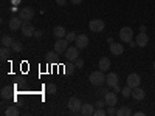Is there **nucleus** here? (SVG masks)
<instances>
[{
    "mask_svg": "<svg viewBox=\"0 0 155 116\" xmlns=\"http://www.w3.org/2000/svg\"><path fill=\"white\" fill-rule=\"evenodd\" d=\"M68 108H70L71 113H79L81 108H82V101H81L79 98H76V96L70 98V101H68Z\"/></svg>",
    "mask_w": 155,
    "mask_h": 116,
    "instance_id": "7ed1b4c3",
    "label": "nucleus"
},
{
    "mask_svg": "<svg viewBox=\"0 0 155 116\" xmlns=\"http://www.w3.org/2000/svg\"><path fill=\"white\" fill-rule=\"evenodd\" d=\"M126 82H127V85L130 87V88H135V87H140L141 77H140V74H137V73H130V74L127 76Z\"/></svg>",
    "mask_w": 155,
    "mask_h": 116,
    "instance_id": "423d86ee",
    "label": "nucleus"
},
{
    "mask_svg": "<svg viewBox=\"0 0 155 116\" xmlns=\"http://www.w3.org/2000/svg\"><path fill=\"white\" fill-rule=\"evenodd\" d=\"M88 28L92 30L93 33H102L104 28H106V23H104V20H101V19H93V20H90Z\"/></svg>",
    "mask_w": 155,
    "mask_h": 116,
    "instance_id": "f03ea898",
    "label": "nucleus"
},
{
    "mask_svg": "<svg viewBox=\"0 0 155 116\" xmlns=\"http://www.w3.org/2000/svg\"><path fill=\"white\" fill-rule=\"evenodd\" d=\"M121 95H123L124 98H130V96H132V88L129 87V85H126L124 88H121Z\"/></svg>",
    "mask_w": 155,
    "mask_h": 116,
    "instance_id": "393cba45",
    "label": "nucleus"
},
{
    "mask_svg": "<svg viewBox=\"0 0 155 116\" xmlns=\"http://www.w3.org/2000/svg\"><path fill=\"white\" fill-rule=\"evenodd\" d=\"M65 57H67V60L74 62L78 57H79V48L78 47H68L67 51H65Z\"/></svg>",
    "mask_w": 155,
    "mask_h": 116,
    "instance_id": "0eeeda50",
    "label": "nucleus"
},
{
    "mask_svg": "<svg viewBox=\"0 0 155 116\" xmlns=\"http://www.w3.org/2000/svg\"><path fill=\"white\" fill-rule=\"evenodd\" d=\"M11 51H12L11 48H8V47H3V45H2V50H0V57H2V60H5V59L11 54Z\"/></svg>",
    "mask_w": 155,
    "mask_h": 116,
    "instance_id": "5701e85b",
    "label": "nucleus"
},
{
    "mask_svg": "<svg viewBox=\"0 0 155 116\" xmlns=\"http://www.w3.org/2000/svg\"><path fill=\"white\" fill-rule=\"evenodd\" d=\"M106 84L109 85V88L112 87H115V85H118V74L116 73H109L107 76H106Z\"/></svg>",
    "mask_w": 155,
    "mask_h": 116,
    "instance_id": "4468645a",
    "label": "nucleus"
},
{
    "mask_svg": "<svg viewBox=\"0 0 155 116\" xmlns=\"http://www.w3.org/2000/svg\"><path fill=\"white\" fill-rule=\"evenodd\" d=\"M104 101H106L107 105H116V102H118V96H116V93H113V92H109L104 96Z\"/></svg>",
    "mask_w": 155,
    "mask_h": 116,
    "instance_id": "f3484780",
    "label": "nucleus"
},
{
    "mask_svg": "<svg viewBox=\"0 0 155 116\" xmlns=\"http://www.w3.org/2000/svg\"><path fill=\"white\" fill-rule=\"evenodd\" d=\"M113 88H115V92H121V88H120V85H115Z\"/></svg>",
    "mask_w": 155,
    "mask_h": 116,
    "instance_id": "79ce46f5",
    "label": "nucleus"
},
{
    "mask_svg": "<svg viewBox=\"0 0 155 116\" xmlns=\"http://www.w3.org/2000/svg\"><path fill=\"white\" fill-rule=\"evenodd\" d=\"M45 92H47L48 95H54V93H56V85H54V84H47V85H45Z\"/></svg>",
    "mask_w": 155,
    "mask_h": 116,
    "instance_id": "a878e982",
    "label": "nucleus"
},
{
    "mask_svg": "<svg viewBox=\"0 0 155 116\" xmlns=\"http://www.w3.org/2000/svg\"><path fill=\"white\" fill-rule=\"evenodd\" d=\"M107 42H110V44H113V37H112V36H109V37H107Z\"/></svg>",
    "mask_w": 155,
    "mask_h": 116,
    "instance_id": "a19ab883",
    "label": "nucleus"
},
{
    "mask_svg": "<svg viewBox=\"0 0 155 116\" xmlns=\"http://www.w3.org/2000/svg\"><path fill=\"white\" fill-rule=\"evenodd\" d=\"M20 30H22V34H23L25 37H30V36H34V33H36V28L33 27V25H30V20H25Z\"/></svg>",
    "mask_w": 155,
    "mask_h": 116,
    "instance_id": "6e6552de",
    "label": "nucleus"
},
{
    "mask_svg": "<svg viewBox=\"0 0 155 116\" xmlns=\"http://www.w3.org/2000/svg\"><path fill=\"white\" fill-rule=\"evenodd\" d=\"M34 36H36V37H42V31H37V30H36Z\"/></svg>",
    "mask_w": 155,
    "mask_h": 116,
    "instance_id": "e433bc0d",
    "label": "nucleus"
},
{
    "mask_svg": "<svg viewBox=\"0 0 155 116\" xmlns=\"http://www.w3.org/2000/svg\"><path fill=\"white\" fill-rule=\"evenodd\" d=\"M74 65H76V68H82V67H84V60H82L81 57H78V59L74 60Z\"/></svg>",
    "mask_w": 155,
    "mask_h": 116,
    "instance_id": "c756f323",
    "label": "nucleus"
},
{
    "mask_svg": "<svg viewBox=\"0 0 155 116\" xmlns=\"http://www.w3.org/2000/svg\"><path fill=\"white\" fill-rule=\"evenodd\" d=\"M132 98L137 101H143L146 98V92L141 87H135V88H132Z\"/></svg>",
    "mask_w": 155,
    "mask_h": 116,
    "instance_id": "ddd939ff",
    "label": "nucleus"
},
{
    "mask_svg": "<svg viewBox=\"0 0 155 116\" xmlns=\"http://www.w3.org/2000/svg\"><path fill=\"white\" fill-rule=\"evenodd\" d=\"M137 45L138 47H146L147 44H149V36L146 34V33H140L138 36H137Z\"/></svg>",
    "mask_w": 155,
    "mask_h": 116,
    "instance_id": "2eb2a0df",
    "label": "nucleus"
},
{
    "mask_svg": "<svg viewBox=\"0 0 155 116\" xmlns=\"http://www.w3.org/2000/svg\"><path fill=\"white\" fill-rule=\"evenodd\" d=\"M20 17L22 20H31L34 17V9L31 6H25L20 9Z\"/></svg>",
    "mask_w": 155,
    "mask_h": 116,
    "instance_id": "9b49d317",
    "label": "nucleus"
},
{
    "mask_svg": "<svg viewBox=\"0 0 155 116\" xmlns=\"http://www.w3.org/2000/svg\"><path fill=\"white\" fill-rule=\"evenodd\" d=\"M68 40L65 37H62V39H58L56 40V44H54V51L58 54H62V53H65L67 51V48H68Z\"/></svg>",
    "mask_w": 155,
    "mask_h": 116,
    "instance_id": "20e7f679",
    "label": "nucleus"
},
{
    "mask_svg": "<svg viewBox=\"0 0 155 116\" xmlns=\"http://www.w3.org/2000/svg\"><path fill=\"white\" fill-rule=\"evenodd\" d=\"M107 114V110H104V108H96L95 110V116H106Z\"/></svg>",
    "mask_w": 155,
    "mask_h": 116,
    "instance_id": "c85d7f7f",
    "label": "nucleus"
},
{
    "mask_svg": "<svg viewBox=\"0 0 155 116\" xmlns=\"http://www.w3.org/2000/svg\"><path fill=\"white\" fill-rule=\"evenodd\" d=\"M110 53H112L113 56H121V54L124 53V47H123V44H120V42H113V44H110Z\"/></svg>",
    "mask_w": 155,
    "mask_h": 116,
    "instance_id": "f8f14e48",
    "label": "nucleus"
},
{
    "mask_svg": "<svg viewBox=\"0 0 155 116\" xmlns=\"http://www.w3.org/2000/svg\"><path fill=\"white\" fill-rule=\"evenodd\" d=\"M129 45H130V48H135V47H137V40H135V42L130 40V42H129Z\"/></svg>",
    "mask_w": 155,
    "mask_h": 116,
    "instance_id": "58836bf2",
    "label": "nucleus"
},
{
    "mask_svg": "<svg viewBox=\"0 0 155 116\" xmlns=\"http://www.w3.org/2000/svg\"><path fill=\"white\" fill-rule=\"evenodd\" d=\"M104 105H107L106 101H96V108H104Z\"/></svg>",
    "mask_w": 155,
    "mask_h": 116,
    "instance_id": "2f4dec72",
    "label": "nucleus"
},
{
    "mask_svg": "<svg viewBox=\"0 0 155 116\" xmlns=\"http://www.w3.org/2000/svg\"><path fill=\"white\" fill-rule=\"evenodd\" d=\"M56 3H58L59 6H64V5H65V0H56Z\"/></svg>",
    "mask_w": 155,
    "mask_h": 116,
    "instance_id": "f704fd0d",
    "label": "nucleus"
},
{
    "mask_svg": "<svg viewBox=\"0 0 155 116\" xmlns=\"http://www.w3.org/2000/svg\"><path fill=\"white\" fill-rule=\"evenodd\" d=\"M120 37H121V40L123 42H130L132 39H134V30L130 27H124L121 28L120 31Z\"/></svg>",
    "mask_w": 155,
    "mask_h": 116,
    "instance_id": "39448f33",
    "label": "nucleus"
},
{
    "mask_svg": "<svg viewBox=\"0 0 155 116\" xmlns=\"http://www.w3.org/2000/svg\"><path fill=\"white\" fill-rule=\"evenodd\" d=\"M74 67H76V65H73V63H71V65H68V68H67V73H71V74H73V71H74Z\"/></svg>",
    "mask_w": 155,
    "mask_h": 116,
    "instance_id": "72a5a7b5",
    "label": "nucleus"
},
{
    "mask_svg": "<svg viewBox=\"0 0 155 116\" xmlns=\"http://www.w3.org/2000/svg\"><path fill=\"white\" fill-rule=\"evenodd\" d=\"M76 37H78V34H76L74 31H70V33H67V36H65V39H67L68 42H74Z\"/></svg>",
    "mask_w": 155,
    "mask_h": 116,
    "instance_id": "cd10ccee",
    "label": "nucleus"
},
{
    "mask_svg": "<svg viewBox=\"0 0 155 116\" xmlns=\"http://www.w3.org/2000/svg\"><path fill=\"white\" fill-rule=\"evenodd\" d=\"M0 96H2V99H11L12 98V88L11 87H3L2 92H0Z\"/></svg>",
    "mask_w": 155,
    "mask_h": 116,
    "instance_id": "aec40b11",
    "label": "nucleus"
},
{
    "mask_svg": "<svg viewBox=\"0 0 155 116\" xmlns=\"http://www.w3.org/2000/svg\"><path fill=\"white\" fill-rule=\"evenodd\" d=\"M153 70H155V62H153Z\"/></svg>",
    "mask_w": 155,
    "mask_h": 116,
    "instance_id": "c03bdc74",
    "label": "nucleus"
},
{
    "mask_svg": "<svg viewBox=\"0 0 155 116\" xmlns=\"http://www.w3.org/2000/svg\"><path fill=\"white\" fill-rule=\"evenodd\" d=\"M12 44H14L12 37H9V36H2V45H3V47L11 48V45H12Z\"/></svg>",
    "mask_w": 155,
    "mask_h": 116,
    "instance_id": "b1692460",
    "label": "nucleus"
},
{
    "mask_svg": "<svg viewBox=\"0 0 155 116\" xmlns=\"http://www.w3.org/2000/svg\"><path fill=\"white\" fill-rule=\"evenodd\" d=\"M53 34H54L56 39H62V37L67 36V31H65V28H64V27H56L53 30Z\"/></svg>",
    "mask_w": 155,
    "mask_h": 116,
    "instance_id": "6ab92c4d",
    "label": "nucleus"
},
{
    "mask_svg": "<svg viewBox=\"0 0 155 116\" xmlns=\"http://www.w3.org/2000/svg\"><path fill=\"white\" fill-rule=\"evenodd\" d=\"M110 65H112V62L109 60V57H101V59H99L98 67H99V70H101V71H109Z\"/></svg>",
    "mask_w": 155,
    "mask_h": 116,
    "instance_id": "a211bd4d",
    "label": "nucleus"
},
{
    "mask_svg": "<svg viewBox=\"0 0 155 116\" xmlns=\"http://www.w3.org/2000/svg\"><path fill=\"white\" fill-rule=\"evenodd\" d=\"M116 114L118 116H132V110L129 107H121V108L116 110Z\"/></svg>",
    "mask_w": 155,
    "mask_h": 116,
    "instance_id": "4be33fe9",
    "label": "nucleus"
},
{
    "mask_svg": "<svg viewBox=\"0 0 155 116\" xmlns=\"http://www.w3.org/2000/svg\"><path fill=\"white\" fill-rule=\"evenodd\" d=\"M107 114H116V108H115V105H107Z\"/></svg>",
    "mask_w": 155,
    "mask_h": 116,
    "instance_id": "7c9ffc66",
    "label": "nucleus"
},
{
    "mask_svg": "<svg viewBox=\"0 0 155 116\" xmlns=\"http://www.w3.org/2000/svg\"><path fill=\"white\" fill-rule=\"evenodd\" d=\"M95 105L93 104H82V108H81V114L84 116H92L95 114Z\"/></svg>",
    "mask_w": 155,
    "mask_h": 116,
    "instance_id": "dca6fc26",
    "label": "nucleus"
},
{
    "mask_svg": "<svg viewBox=\"0 0 155 116\" xmlns=\"http://www.w3.org/2000/svg\"><path fill=\"white\" fill-rule=\"evenodd\" d=\"M74 42H76V47L79 50H84V48L88 47V36L87 34H78Z\"/></svg>",
    "mask_w": 155,
    "mask_h": 116,
    "instance_id": "1a4fd4ad",
    "label": "nucleus"
},
{
    "mask_svg": "<svg viewBox=\"0 0 155 116\" xmlns=\"http://www.w3.org/2000/svg\"><path fill=\"white\" fill-rule=\"evenodd\" d=\"M70 2H71L73 5H79V3L82 2V0H70Z\"/></svg>",
    "mask_w": 155,
    "mask_h": 116,
    "instance_id": "c9c22d12",
    "label": "nucleus"
},
{
    "mask_svg": "<svg viewBox=\"0 0 155 116\" xmlns=\"http://www.w3.org/2000/svg\"><path fill=\"white\" fill-rule=\"evenodd\" d=\"M12 3H19V0H12Z\"/></svg>",
    "mask_w": 155,
    "mask_h": 116,
    "instance_id": "37998d69",
    "label": "nucleus"
},
{
    "mask_svg": "<svg viewBox=\"0 0 155 116\" xmlns=\"http://www.w3.org/2000/svg\"><path fill=\"white\" fill-rule=\"evenodd\" d=\"M22 48H23V47H22L20 42H14V44L11 45V50L14 51V53H19V51H22Z\"/></svg>",
    "mask_w": 155,
    "mask_h": 116,
    "instance_id": "bb28decb",
    "label": "nucleus"
},
{
    "mask_svg": "<svg viewBox=\"0 0 155 116\" xmlns=\"http://www.w3.org/2000/svg\"><path fill=\"white\" fill-rule=\"evenodd\" d=\"M22 25H23V22H22V17H20V16L9 19V30H11V31H19V30L22 28Z\"/></svg>",
    "mask_w": 155,
    "mask_h": 116,
    "instance_id": "9d476101",
    "label": "nucleus"
},
{
    "mask_svg": "<svg viewBox=\"0 0 155 116\" xmlns=\"http://www.w3.org/2000/svg\"><path fill=\"white\" fill-rule=\"evenodd\" d=\"M134 116H144V113L143 111H137V113H134Z\"/></svg>",
    "mask_w": 155,
    "mask_h": 116,
    "instance_id": "ea45409f",
    "label": "nucleus"
},
{
    "mask_svg": "<svg viewBox=\"0 0 155 116\" xmlns=\"http://www.w3.org/2000/svg\"><path fill=\"white\" fill-rule=\"evenodd\" d=\"M140 33H146V27H144V25H141V27H140Z\"/></svg>",
    "mask_w": 155,
    "mask_h": 116,
    "instance_id": "4c0bfd02",
    "label": "nucleus"
},
{
    "mask_svg": "<svg viewBox=\"0 0 155 116\" xmlns=\"http://www.w3.org/2000/svg\"><path fill=\"white\" fill-rule=\"evenodd\" d=\"M88 79H90V84L95 85V87H101V85H104V84H106V76H104V71H101V70L93 71L92 74H90Z\"/></svg>",
    "mask_w": 155,
    "mask_h": 116,
    "instance_id": "f257e3e1",
    "label": "nucleus"
},
{
    "mask_svg": "<svg viewBox=\"0 0 155 116\" xmlns=\"http://www.w3.org/2000/svg\"><path fill=\"white\" fill-rule=\"evenodd\" d=\"M99 93H101L102 96H106V95L109 93V88H101V90H99Z\"/></svg>",
    "mask_w": 155,
    "mask_h": 116,
    "instance_id": "473e14b6",
    "label": "nucleus"
},
{
    "mask_svg": "<svg viewBox=\"0 0 155 116\" xmlns=\"http://www.w3.org/2000/svg\"><path fill=\"white\" fill-rule=\"evenodd\" d=\"M5 114L6 116H19V108L16 105H9L6 110H5Z\"/></svg>",
    "mask_w": 155,
    "mask_h": 116,
    "instance_id": "412c9836",
    "label": "nucleus"
}]
</instances>
